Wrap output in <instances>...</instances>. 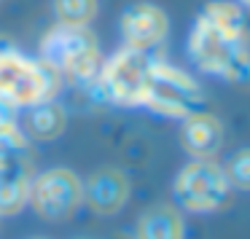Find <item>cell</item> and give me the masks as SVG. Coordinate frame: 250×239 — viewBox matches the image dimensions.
Listing matches in <instances>:
<instances>
[{"label": "cell", "instance_id": "ba28073f", "mask_svg": "<svg viewBox=\"0 0 250 239\" xmlns=\"http://www.w3.org/2000/svg\"><path fill=\"white\" fill-rule=\"evenodd\" d=\"M169 19L153 3H135L121 17V35H124L126 49L151 51L167 38Z\"/></svg>", "mask_w": 250, "mask_h": 239}, {"label": "cell", "instance_id": "9a60e30c", "mask_svg": "<svg viewBox=\"0 0 250 239\" xmlns=\"http://www.w3.org/2000/svg\"><path fill=\"white\" fill-rule=\"evenodd\" d=\"M54 17L60 24L89 27L97 17V0H54Z\"/></svg>", "mask_w": 250, "mask_h": 239}, {"label": "cell", "instance_id": "277c9868", "mask_svg": "<svg viewBox=\"0 0 250 239\" xmlns=\"http://www.w3.org/2000/svg\"><path fill=\"white\" fill-rule=\"evenodd\" d=\"M146 108L156 110L169 119H188V116L205 113L207 97L202 86L183 70L167 65V62H151L146 89Z\"/></svg>", "mask_w": 250, "mask_h": 239}, {"label": "cell", "instance_id": "d6986e66", "mask_svg": "<svg viewBox=\"0 0 250 239\" xmlns=\"http://www.w3.org/2000/svg\"><path fill=\"white\" fill-rule=\"evenodd\" d=\"M110 239H135V237H129V234H113Z\"/></svg>", "mask_w": 250, "mask_h": 239}, {"label": "cell", "instance_id": "9c48e42d", "mask_svg": "<svg viewBox=\"0 0 250 239\" xmlns=\"http://www.w3.org/2000/svg\"><path fill=\"white\" fill-rule=\"evenodd\" d=\"M129 199V183L121 169H97L83 185V201L100 215H113Z\"/></svg>", "mask_w": 250, "mask_h": 239}, {"label": "cell", "instance_id": "52a82bcc", "mask_svg": "<svg viewBox=\"0 0 250 239\" xmlns=\"http://www.w3.org/2000/svg\"><path fill=\"white\" fill-rule=\"evenodd\" d=\"M30 204L43 220H65L83 204V183L73 169H49L30 185Z\"/></svg>", "mask_w": 250, "mask_h": 239}, {"label": "cell", "instance_id": "3957f363", "mask_svg": "<svg viewBox=\"0 0 250 239\" xmlns=\"http://www.w3.org/2000/svg\"><path fill=\"white\" fill-rule=\"evenodd\" d=\"M191 57L205 73L229 78L234 83H248L250 78V54L248 35H229L210 24L205 17L196 19L191 33Z\"/></svg>", "mask_w": 250, "mask_h": 239}, {"label": "cell", "instance_id": "8992f818", "mask_svg": "<svg viewBox=\"0 0 250 239\" xmlns=\"http://www.w3.org/2000/svg\"><path fill=\"white\" fill-rule=\"evenodd\" d=\"M175 196L180 207L191 212H212L229 204L231 185L226 180V172L210 159H196L194 164L180 169L175 180Z\"/></svg>", "mask_w": 250, "mask_h": 239}, {"label": "cell", "instance_id": "5bb4252c", "mask_svg": "<svg viewBox=\"0 0 250 239\" xmlns=\"http://www.w3.org/2000/svg\"><path fill=\"white\" fill-rule=\"evenodd\" d=\"M202 17L207 19L210 24H215L218 30L229 35H248L245 33V17H242V8L234 6V3H226V0H215L202 11Z\"/></svg>", "mask_w": 250, "mask_h": 239}, {"label": "cell", "instance_id": "6da1fadb", "mask_svg": "<svg viewBox=\"0 0 250 239\" xmlns=\"http://www.w3.org/2000/svg\"><path fill=\"white\" fill-rule=\"evenodd\" d=\"M62 89V76L41 60L22 57L17 49H0V100L14 108H35L54 102Z\"/></svg>", "mask_w": 250, "mask_h": 239}, {"label": "cell", "instance_id": "30bf717a", "mask_svg": "<svg viewBox=\"0 0 250 239\" xmlns=\"http://www.w3.org/2000/svg\"><path fill=\"white\" fill-rule=\"evenodd\" d=\"M180 142H183L186 153H191L194 159H210L218 153L223 142V124L207 110L188 116V119H183Z\"/></svg>", "mask_w": 250, "mask_h": 239}, {"label": "cell", "instance_id": "e0dca14e", "mask_svg": "<svg viewBox=\"0 0 250 239\" xmlns=\"http://www.w3.org/2000/svg\"><path fill=\"white\" fill-rule=\"evenodd\" d=\"M223 172H226L229 185H234L239 191H248L250 188V151H239L229 161V169H223Z\"/></svg>", "mask_w": 250, "mask_h": 239}, {"label": "cell", "instance_id": "7c38bea8", "mask_svg": "<svg viewBox=\"0 0 250 239\" xmlns=\"http://www.w3.org/2000/svg\"><path fill=\"white\" fill-rule=\"evenodd\" d=\"M135 239H183V218L175 207L156 204L137 220Z\"/></svg>", "mask_w": 250, "mask_h": 239}, {"label": "cell", "instance_id": "5b68a950", "mask_svg": "<svg viewBox=\"0 0 250 239\" xmlns=\"http://www.w3.org/2000/svg\"><path fill=\"white\" fill-rule=\"evenodd\" d=\"M148 73H151V60L146 51H135L124 46L108 62H103L94 83H100L103 94L110 102L135 108V105L146 102Z\"/></svg>", "mask_w": 250, "mask_h": 239}, {"label": "cell", "instance_id": "4fadbf2b", "mask_svg": "<svg viewBox=\"0 0 250 239\" xmlns=\"http://www.w3.org/2000/svg\"><path fill=\"white\" fill-rule=\"evenodd\" d=\"M27 140H57V137L65 132L67 126V116H65V108L57 102H43V105H35L30 108L27 113Z\"/></svg>", "mask_w": 250, "mask_h": 239}, {"label": "cell", "instance_id": "ac0fdd59", "mask_svg": "<svg viewBox=\"0 0 250 239\" xmlns=\"http://www.w3.org/2000/svg\"><path fill=\"white\" fill-rule=\"evenodd\" d=\"M14 126H19V124H17V108L0 100V132L14 129Z\"/></svg>", "mask_w": 250, "mask_h": 239}, {"label": "cell", "instance_id": "2e32d148", "mask_svg": "<svg viewBox=\"0 0 250 239\" xmlns=\"http://www.w3.org/2000/svg\"><path fill=\"white\" fill-rule=\"evenodd\" d=\"M19 161H30V140L24 132H19V126H14L0 132V167Z\"/></svg>", "mask_w": 250, "mask_h": 239}, {"label": "cell", "instance_id": "7a4b0ae2", "mask_svg": "<svg viewBox=\"0 0 250 239\" xmlns=\"http://www.w3.org/2000/svg\"><path fill=\"white\" fill-rule=\"evenodd\" d=\"M41 62L76 83H94L103 67V54L89 27L57 22L41 38Z\"/></svg>", "mask_w": 250, "mask_h": 239}, {"label": "cell", "instance_id": "8fae6325", "mask_svg": "<svg viewBox=\"0 0 250 239\" xmlns=\"http://www.w3.org/2000/svg\"><path fill=\"white\" fill-rule=\"evenodd\" d=\"M30 185H33V175H30V161L8 164L0 167V218L14 215L30 201Z\"/></svg>", "mask_w": 250, "mask_h": 239}, {"label": "cell", "instance_id": "ffe728a7", "mask_svg": "<svg viewBox=\"0 0 250 239\" xmlns=\"http://www.w3.org/2000/svg\"><path fill=\"white\" fill-rule=\"evenodd\" d=\"M237 3H239V6H248V3H250V0H237Z\"/></svg>", "mask_w": 250, "mask_h": 239}]
</instances>
